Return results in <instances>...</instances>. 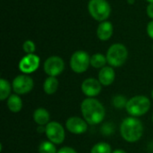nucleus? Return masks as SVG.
Here are the masks:
<instances>
[{"label": "nucleus", "mask_w": 153, "mask_h": 153, "mask_svg": "<svg viewBox=\"0 0 153 153\" xmlns=\"http://www.w3.org/2000/svg\"><path fill=\"white\" fill-rule=\"evenodd\" d=\"M101 85L102 84L99 80L88 78L85 79L82 83V91L85 96H87V98H95L100 93L102 90Z\"/></svg>", "instance_id": "9b49d317"}, {"label": "nucleus", "mask_w": 153, "mask_h": 153, "mask_svg": "<svg viewBox=\"0 0 153 153\" xmlns=\"http://www.w3.org/2000/svg\"><path fill=\"white\" fill-rule=\"evenodd\" d=\"M147 33H148L149 37L153 39V20L151 21L147 25Z\"/></svg>", "instance_id": "393cba45"}, {"label": "nucleus", "mask_w": 153, "mask_h": 153, "mask_svg": "<svg viewBox=\"0 0 153 153\" xmlns=\"http://www.w3.org/2000/svg\"><path fill=\"white\" fill-rule=\"evenodd\" d=\"M107 60L110 66H122L128 57V50L126 47L121 43H115L109 47L107 51Z\"/></svg>", "instance_id": "20e7f679"}, {"label": "nucleus", "mask_w": 153, "mask_h": 153, "mask_svg": "<svg viewBox=\"0 0 153 153\" xmlns=\"http://www.w3.org/2000/svg\"><path fill=\"white\" fill-rule=\"evenodd\" d=\"M65 70L64 60L57 56H52L48 57L44 63V71L48 76L56 77Z\"/></svg>", "instance_id": "1a4fd4ad"}, {"label": "nucleus", "mask_w": 153, "mask_h": 153, "mask_svg": "<svg viewBox=\"0 0 153 153\" xmlns=\"http://www.w3.org/2000/svg\"><path fill=\"white\" fill-rule=\"evenodd\" d=\"M91 153H112L111 146L107 143H98L91 150Z\"/></svg>", "instance_id": "412c9836"}, {"label": "nucleus", "mask_w": 153, "mask_h": 153, "mask_svg": "<svg viewBox=\"0 0 153 153\" xmlns=\"http://www.w3.org/2000/svg\"><path fill=\"white\" fill-rule=\"evenodd\" d=\"M22 48L26 54H34L36 50V46L32 40H26L22 45Z\"/></svg>", "instance_id": "5701e85b"}, {"label": "nucleus", "mask_w": 153, "mask_h": 153, "mask_svg": "<svg viewBox=\"0 0 153 153\" xmlns=\"http://www.w3.org/2000/svg\"><path fill=\"white\" fill-rule=\"evenodd\" d=\"M65 127L73 134H82L88 129V123L79 117H72L66 120Z\"/></svg>", "instance_id": "f8f14e48"}, {"label": "nucleus", "mask_w": 153, "mask_h": 153, "mask_svg": "<svg viewBox=\"0 0 153 153\" xmlns=\"http://www.w3.org/2000/svg\"><path fill=\"white\" fill-rule=\"evenodd\" d=\"M91 65V56L82 50L75 51L70 59V67L76 74H82L86 72Z\"/></svg>", "instance_id": "423d86ee"}, {"label": "nucleus", "mask_w": 153, "mask_h": 153, "mask_svg": "<svg viewBox=\"0 0 153 153\" xmlns=\"http://www.w3.org/2000/svg\"><path fill=\"white\" fill-rule=\"evenodd\" d=\"M107 63H108L107 56L100 53L94 54L93 56H91V65L94 68L101 69L106 66Z\"/></svg>", "instance_id": "a211bd4d"}, {"label": "nucleus", "mask_w": 153, "mask_h": 153, "mask_svg": "<svg viewBox=\"0 0 153 153\" xmlns=\"http://www.w3.org/2000/svg\"><path fill=\"white\" fill-rule=\"evenodd\" d=\"M7 108L13 113H18L22 108V100L18 94H12L7 99Z\"/></svg>", "instance_id": "dca6fc26"}, {"label": "nucleus", "mask_w": 153, "mask_h": 153, "mask_svg": "<svg viewBox=\"0 0 153 153\" xmlns=\"http://www.w3.org/2000/svg\"><path fill=\"white\" fill-rule=\"evenodd\" d=\"M58 85H59V82H58V80L56 79V77L48 76L44 82L43 90L48 95H52L57 91Z\"/></svg>", "instance_id": "f3484780"}, {"label": "nucleus", "mask_w": 153, "mask_h": 153, "mask_svg": "<svg viewBox=\"0 0 153 153\" xmlns=\"http://www.w3.org/2000/svg\"><path fill=\"white\" fill-rule=\"evenodd\" d=\"M112 153H126V152L124 150H121V149H117V150H115L114 152H112Z\"/></svg>", "instance_id": "cd10ccee"}, {"label": "nucleus", "mask_w": 153, "mask_h": 153, "mask_svg": "<svg viewBox=\"0 0 153 153\" xmlns=\"http://www.w3.org/2000/svg\"><path fill=\"white\" fill-rule=\"evenodd\" d=\"M81 111L83 119L91 126L100 124L106 116L103 104L95 98H86L81 104Z\"/></svg>", "instance_id": "f257e3e1"}, {"label": "nucleus", "mask_w": 153, "mask_h": 153, "mask_svg": "<svg viewBox=\"0 0 153 153\" xmlns=\"http://www.w3.org/2000/svg\"><path fill=\"white\" fill-rule=\"evenodd\" d=\"M151 108V100L148 97L138 95L131 98L126 104V110L131 116L134 117H142L145 115Z\"/></svg>", "instance_id": "7ed1b4c3"}, {"label": "nucleus", "mask_w": 153, "mask_h": 153, "mask_svg": "<svg viewBox=\"0 0 153 153\" xmlns=\"http://www.w3.org/2000/svg\"><path fill=\"white\" fill-rule=\"evenodd\" d=\"M99 81L104 86L112 84L116 78V74L112 66H105L99 72Z\"/></svg>", "instance_id": "ddd939ff"}, {"label": "nucleus", "mask_w": 153, "mask_h": 153, "mask_svg": "<svg viewBox=\"0 0 153 153\" xmlns=\"http://www.w3.org/2000/svg\"><path fill=\"white\" fill-rule=\"evenodd\" d=\"M113 31H114V28L112 23L110 22L104 21L101 22L98 26L97 36L100 40L106 41L111 38V36L113 35Z\"/></svg>", "instance_id": "4468645a"}, {"label": "nucleus", "mask_w": 153, "mask_h": 153, "mask_svg": "<svg viewBox=\"0 0 153 153\" xmlns=\"http://www.w3.org/2000/svg\"><path fill=\"white\" fill-rule=\"evenodd\" d=\"M152 49H153V46H152Z\"/></svg>", "instance_id": "473e14b6"}, {"label": "nucleus", "mask_w": 153, "mask_h": 153, "mask_svg": "<svg viewBox=\"0 0 153 153\" xmlns=\"http://www.w3.org/2000/svg\"><path fill=\"white\" fill-rule=\"evenodd\" d=\"M120 134L126 142L136 143L143 134V123L137 117H126L120 125Z\"/></svg>", "instance_id": "f03ea898"}, {"label": "nucleus", "mask_w": 153, "mask_h": 153, "mask_svg": "<svg viewBox=\"0 0 153 153\" xmlns=\"http://www.w3.org/2000/svg\"><path fill=\"white\" fill-rule=\"evenodd\" d=\"M127 2H128L129 4H134V0H127Z\"/></svg>", "instance_id": "c85d7f7f"}, {"label": "nucleus", "mask_w": 153, "mask_h": 153, "mask_svg": "<svg viewBox=\"0 0 153 153\" xmlns=\"http://www.w3.org/2000/svg\"><path fill=\"white\" fill-rule=\"evenodd\" d=\"M152 99H153V90H152Z\"/></svg>", "instance_id": "7c9ffc66"}, {"label": "nucleus", "mask_w": 153, "mask_h": 153, "mask_svg": "<svg viewBox=\"0 0 153 153\" xmlns=\"http://www.w3.org/2000/svg\"><path fill=\"white\" fill-rule=\"evenodd\" d=\"M33 120L39 126H47L50 120V115L46 108H39L33 112Z\"/></svg>", "instance_id": "2eb2a0df"}, {"label": "nucleus", "mask_w": 153, "mask_h": 153, "mask_svg": "<svg viewBox=\"0 0 153 153\" xmlns=\"http://www.w3.org/2000/svg\"><path fill=\"white\" fill-rule=\"evenodd\" d=\"M127 100L124 95H116L113 99H112V104L115 108H123L126 107L127 104Z\"/></svg>", "instance_id": "4be33fe9"}, {"label": "nucleus", "mask_w": 153, "mask_h": 153, "mask_svg": "<svg viewBox=\"0 0 153 153\" xmlns=\"http://www.w3.org/2000/svg\"><path fill=\"white\" fill-rule=\"evenodd\" d=\"M88 10L91 16L98 22L106 21L111 13V7L107 0H90Z\"/></svg>", "instance_id": "39448f33"}, {"label": "nucleus", "mask_w": 153, "mask_h": 153, "mask_svg": "<svg viewBox=\"0 0 153 153\" xmlns=\"http://www.w3.org/2000/svg\"><path fill=\"white\" fill-rule=\"evenodd\" d=\"M110 124H105L104 126L102 127V133L104 134H110L112 133V128H109Z\"/></svg>", "instance_id": "a878e982"}, {"label": "nucleus", "mask_w": 153, "mask_h": 153, "mask_svg": "<svg viewBox=\"0 0 153 153\" xmlns=\"http://www.w3.org/2000/svg\"><path fill=\"white\" fill-rule=\"evenodd\" d=\"M39 153H57L56 147L55 143H51L50 141H45L42 142L39 144Z\"/></svg>", "instance_id": "aec40b11"}, {"label": "nucleus", "mask_w": 153, "mask_h": 153, "mask_svg": "<svg viewBox=\"0 0 153 153\" xmlns=\"http://www.w3.org/2000/svg\"><path fill=\"white\" fill-rule=\"evenodd\" d=\"M13 90V87L9 83V82L4 78L0 79V100H7L11 96V91Z\"/></svg>", "instance_id": "6ab92c4d"}, {"label": "nucleus", "mask_w": 153, "mask_h": 153, "mask_svg": "<svg viewBox=\"0 0 153 153\" xmlns=\"http://www.w3.org/2000/svg\"><path fill=\"white\" fill-rule=\"evenodd\" d=\"M45 134L48 141H50L55 144L63 143L65 138V132L64 126L60 123L56 121L49 122L46 126Z\"/></svg>", "instance_id": "0eeeda50"}, {"label": "nucleus", "mask_w": 153, "mask_h": 153, "mask_svg": "<svg viewBox=\"0 0 153 153\" xmlns=\"http://www.w3.org/2000/svg\"><path fill=\"white\" fill-rule=\"evenodd\" d=\"M12 87L15 94L23 95L31 91L34 87V82L30 76L23 74L16 76L13 79L12 82Z\"/></svg>", "instance_id": "6e6552de"}, {"label": "nucleus", "mask_w": 153, "mask_h": 153, "mask_svg": "<svg viewBox=\"0 0 153 153\" xmlns=\"http://www.w3.org/2000/svg\"><path fill=\"white\" fill-rule=\"evenodd\" d=\"M39 57L35 54H27L19 62V69L24 74L35 72L39 66Z\"/></svg>", "instance_id": "9d476101"}, {"label": "nucleus", "mask_w": 153, "mask_h": 153, "mask_svg": "<svg viewBox=\"0 0 153 153\" xmlns=\"http://www.w3.org/2000/svg\"><path fill=\"white\" fill-rule=\"evenodd\" d=\"M149 4H153V0H146Z\"/></svg>", "instance_id": "c756f323"}, {"label": "nucleus", "mask_w": 153, "mask_h": 153, "mask_svg": "<svg viewBox=\"0 0 153 153\" xmlns=\"http://www.w3.org/2000/svg\"><path fill=\"white\" fill-rule=\"evenodd\" d=\"M57 153H77L76 151L71 147H68V146H65V147H62L61 149H59L57 151Z\"/></svg>", "instance_id": "b1692460"}, {"label": "nucleus", "mask_w": 153, "mask_h": 153, "mask_svg": "<svg viewBox=\"0 0 153 153\" xmlns=\"http://www.w3.org/2000/svg\"><path fill=\"white\" fill-rule=\"evenodd\" d=\"M147 15L153 20V4H149L147 6Z\"/></svg>", "instance_id": "bb28decb"}, {"label": "nucleus", "mask_w": 153, "mask_h": 153, "mask_svg": "<svg viewBox=\"0 0 153 153\" xmlns=\"http://www.w3.org/2000/svg\"><path fill=\"white\" fill-rule=\"evenodd\" d=\"M152 121H153V115H152Z\"/></svg>", "instance_id": "2f4dec72"}]
</instances>
